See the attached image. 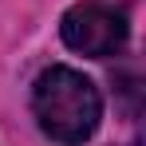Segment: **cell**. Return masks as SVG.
Returning <instances> with one entry per match:
<instances>
[{"label":"cell","instance_id":"cell-1","mask_svg":"<svg viewBox=\"0 0 146 146\" xmlns=\"http://www.w3.org/2000/svg\"><path fill=\"white\" fill-rule=\"evenodd\" d=\"M32 115L51 142L83 146L103 122V95L83 71L55 63L32 87Z\"/></svg>","mask_w":146,"mask_h":146},{"label":"cell","instance_id":"cell-2","mask_svg":"<svg viewBox=\"0 0 146 146\" xmlns=\"http://www.w3.org/2000/svg\"><path fill=\"white\" fill-rule=\"evenodd\" d=\"M63 44L79 55H91V59H107V55H119L130 40V24H126V12L115 4H103V0H83L71 4L63 12V24H59Z\"/></svg>","mask_w":146,"mask_h":146}]
</instances>
